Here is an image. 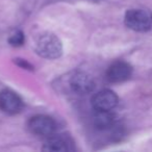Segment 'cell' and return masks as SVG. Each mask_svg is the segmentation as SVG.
I'll use <instances>...</instances> for the list:
<instances>
[{
    "instance_id": "obj_10",
    "label": "cell",
    "mask_w": 152,
    "mask_h": 152,
    "mask_svg": "<svg viewBox=\"0 0 152 152\" xmlns=\"http://www.w3.org/2000/svg\"><path fill=\"white\" fill-rule=\"evenodd\" d=\"M25 42V37L21 30H15L13 34L10 36L9 43L13 47H20Z\"/></svg>"
},
{
    "instance_id": "obj_8",
    "label": "cell",
    "mask_w": 152,
    "mask_h": 152,
    "mask_svg": "<svg viewBox=\"0 0 152 152\" xmlns=\"http://www.w3.org/2000/svg\"><path fill=\"white\" fill-rule=\"evenodd\" d=\"M70 145L71 144L69 143L68 139L61 137V135L52 134L47 137L42 149L44 151H50V152H66L71 150Z\"/></svg>"
},
{
    "instance_id": "obj_6",
    "label": "cell",
    "mask_w": 152,
    "mask_h": 152,
    "mask_svg": "<svg viewBox=\"0 0 152 152\" xmlns=\"http://www.w3.org/2000/svg\"><path fill=\"white\" fill-rule=\"evenodd\" d=\"M132 68L129 64L125 61H115L108 67L106 71V79L110 83H119L127 80L131 76Z\"/></svg>"
},
{
    "instance_id": "obj_1",
    "label": "cell",
    "mask_w": 152,
    "mask_h": 152,
    "mask_svg": "<svg viewBox=\"0 0 152 152\" xmlns=\"http://www.w3.org/2000/svg\"><path fill=\"white\" fill-rule=\"evenodd\" d=\"M36 51L44 58L54 59L59 57L63 53V44L58 37L54 34L45 32L37 40Z\"/></svg>"
},
{
    "instance_id": "obj_9",
    "label": "cell",
    "mask_w": 152,
    "mask_h": 152,
    "mask_svg": "<svg viewBox=\"0 0 152 152\" xmlns=\"http://www.w3.org/2000/svg\"><path fill=\"white\" fill-rule=\"evenodd\" d=\"M115 115L110 110H97L93 116V122L97 128L107 129L115 123Z\"/></svg>"
},
{
    "instance_id": "obj_7",
    "label": "cell",
    "mask_w": 152,
    "mask_h": 152,
    "mask_svg": "<svg viewBox=\"0 0 152 152\" xmlns=\"http://www.w3.org/2000/svg\"><path fill=\"white\" fill-rule=\"evenodd\" d=\"M119 98L115 92L110 90H102L98 92L92 99V105L95 110H112L118 105Z\"/></svg>"
},
{
    "instance_id": "obj_4",
    "label": "cell",
    "mask_w": 152,
    "mask_h": 152,
    "mask_svg": "<svg viewBox=\"0 0 152 152\" xmlns=\"http://www.w3.org/2000/svg\"><path fill=\"white\" fill-rule=\"evenodd\" d=\"M69 87L71 91L77 95H86L94 90L95 81L92 76L85 72H75L69 79Z\"/></svg>"
},
{
    "instance_id": "obj_3",
    "label": "cell",
    "mask_w": 152,
    "mask_h": 152,
    "mask_svg": "<svg viewBox=\"0 0 152 152\" xmlns=\"http://www.w3.org/2000/svg\"><path fill=\"white\" fill-rule=\"evenodd\" d=\"M28 128L34 134L39 137H48L54 134L56 123L52 118L45 115H38L32 117L28 122Z\"/></svg>"
},
{
    "instance_id": "obj_11",
    "label": "cell",
    "mask_w": 152,
    "mask_h": 152,
    "mask_svg": "<svg viewBox=\"0 0 152 152\" xmlns=\"http://www.w3.org/2000/svg\"><path fill=\"white\" fill-rule=\"evenodd\" d=\"M15 63L17 64L18 66H20L21 68H23V69H26V70H32L34 69V67H32L29 63H27V61H25V59L17 58V59H15Z\"/></svg>"
},
{
    "instance_id": "obj_5",
    "label": "cell",
    "mask_w": 152,
    "mask_h": 152,
    "mask_svg": "<svg viewBox=\"0 0 152 152\" xmlns=\"http://www.w3.org/2000/svg\"><path fill=\"white\" fill-rule=\"evenodd\" d=\"M23 108V101L18 94L11 90L0 92V110L7 115H16Z\"/></svg>"
},
{
    "instance_id": "obj_2",
    "label": "cell",
    "mask_w": 152,
    "mask_h": 152,
    "mask_svg": "<svg viewBox=\"0 0 152 152\" xmlns=\"http://www.w3.org/2000/svg\"><path fill=\"white\" fill-rule=\"evenodd\" d=\"M125 25L134 31H147L152 26V13L143 9L129 10L125 14Z\"/></svg>"
}]
</instances>
